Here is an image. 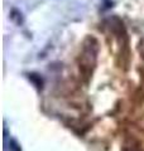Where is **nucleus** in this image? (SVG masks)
I'll return each instance as SVG.
<instances>
[{
    "label": "nucleus",
    "instance_id": "nucleus-3",
    "mask_svg": "<svg viewBox=\"0 0 144 151\" xmlns=\"http://www.w3.org/2000/svg\"><path fill=\"white\" fill-rule=\"evenodd\" d=\"M139 49H140V53H142V55H143V58H144V40L140 43V47H139Z\"/></svg>",
    "mask_w": 144,
    "mask_h": 151
},
{
    "label": "nucleus",
    "instance_id": "nucleus-4",
    "mask_svg": "<svg viewBox=\"0 0 144 151\" xmlns=\"http://www.w3.org/2000/svg\"><path fill=\"white\" fill-rule=\"evenodd\" d=\"M130 151H137V150H130Z\"/></svg>",
    "mask_w": 144,
    "mask_h": 151
},
{
    "label": "nucleus",
    "instance_id": "nucleus-1",
    "mask_svg": "<svg viewBox=\"0 0 144 151\" xmlns=\"http://www.w3.org/2000/svg\"><path fill=\"white\" fill-rule=\"evenodd\" d=\"M97 54H99L97 40L92 37H89L82 44V50H81V55L79 59L81 74L84 76L86 81L90 78L96 63H97Z\"/></svg>",
    "mask_w": 144,
    "mask_h": 151
},
{
    "label": "nucleus",
    "instance_id": "nucleus-2",
    "mask_svg": "<svg viewBox=\"0 0 144 151\" xmlns=\"http://www.w3.org/2000/svg\"><path fill=\"white\" fill-rule=\"evenodd\" d=\"M105 25L106 28L113 33L114 35L120 37V35H125V30H124V27H123V23L119 18L116 17H111L109 18L106 22H105Z\"/></svg>",
    "mask_w": 144,
    "mask_h": 151
}]
</instances>
